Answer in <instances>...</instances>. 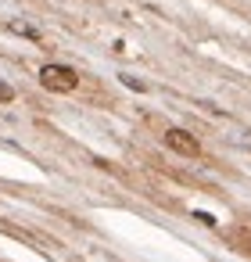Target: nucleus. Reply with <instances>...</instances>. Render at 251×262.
Listing matches in <instances>:
<instances>
[{"mask_svg":"<svg viewBox=\"0 0 251 262\" xmlns=\"http://www.w3.org/2000/svg\"><path fill=\"white\" fill-rule=\"evenodd\" d=\"M122 83H126V86H133V90H144V83H140V79H133V76H122Z\"/></svg>","mask_w":251,"mask_h":262,"instance_id":"obj_5","label":"nucleus"},{"mask_svg":"<svg viewBox=\"0 0 251 262\" xmlns=\"http://www.w3.org/2000/svg\"><path fill=\"white\" fill-rule=\"evenodd\" d=\"M11 33L29 36V40H40V29H36V26H29V22H11Z\"/></svg>","mask_w":251,"mask_h":262,"instance_id":"obj_3","label":"nucleus"},{"mask_svg":"<svg viewBox=\"0 0 251 262\" xmlns=\"http://www.w3.org/2000/svg\"><path fill=\"white\" fill-rule=\"evenodd\" d=\"M165 147L176 151V155H183V158H197V155H201V144H197L190 133H183V129H169V133H165Z\"/></svg>","mask_w":251,"mask_h":262,"instance_id":"obj_2","label":"nucleus"},{"mask_svg":"<svg viewBox=\"0 0 251 262\" xmlns=\"http://www.w3.org/2000/svg\"><path fill=\"white\" fill-rule=\"evenodd\" d=\"M40 83H43L51 94H72V90L79 86V76H76V69H69V65H43V69H40Z\"/></svg>","mask_w":251,"mask_h":262,"instance_id":"obj_1","label":"nucleus"},{"mask_svg":"<svg viewBox=\"0 0 251 262\" xmlns=\"http://www.w3.org/2000/svg\"><path fill=\"white\" fill-rule=\"evenodd\" d=\"M11 101H15V90L8 83H0V104H11Z\"/></svg>","mask_w":251,"mask_h":262,"instance_id":"obj_4","label":"nucleus"}]
</instances>
